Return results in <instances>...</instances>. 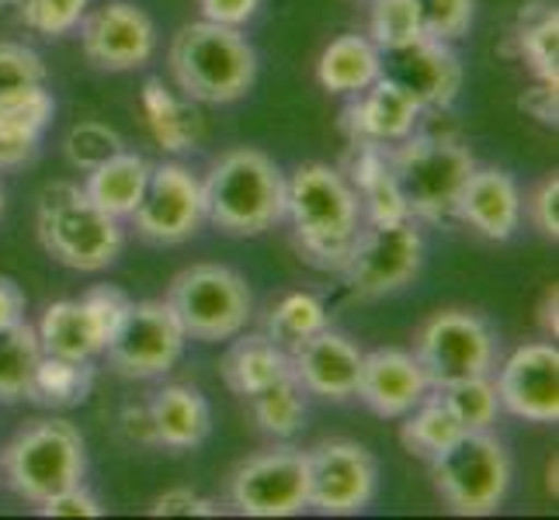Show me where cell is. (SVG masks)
I'll list each match as a JSON object with an SVG mask.
<instances>
[{"label":"cell","instance_id":"obj_1","mask_svg":"<svg viewBox=\"0 0 559 520\" xmlns=\"http://www.w3.org/2000/svg\"><path fill=\"white\" fill-rule=\"evenodd\" d=\"M285 219L306 261L323 271H341L365 226L348 173L331 164H302L285 178Z\"/></svg>","mask_w":559,"mask_h":520},{"label":"cell","instance_id":"obj_2","mask_svg":"<svg viewBox=\"0 0 559 520\" xmlns=\"http://www.w3.org/2000/svg\"><path fill=\"white\" fill-rule=\"evenodd\" d=\"M205 219L229 237H261L285 219V173L261 149H229L202 178Z\"/></svg>","mask_w":559,"mask_h":520},{"label":"cell","instance_id":"obj_3","mask_svg":"<svg viewBox=\"0 0 559 520\" xmlns=\"http://www.w3.org/2000/svg\"><path fill=\"white\" fill-rule=\"evenodd\" d=\"M167 63L178 90L195 105H234L258 81V52L247 35L205 17L175 35Z\"/></svg>","mask_w":559,"mask_h":520},{"label":"cell","instance_id":"obj_4","mask_svg":"<svg viewBox=\"0 0 559 520\" xmlns=\"http://www.w3.org/2000/svg\"><path fill=\"white\" fill-rule=\"evenodd\" d=\"M38 240L43 250L70 271H105L122 254V219L98 208L73 181L46 184L38 198Z\"/></svg>","mask_w":559,"mask_h":520},{"label":"cell","instance_id":"obj_5","mask_svg":"<svg viewBox=\"0 0 559 520\" xmlns=\"http://www.w3.org/2000/svg\"><path fill=\"white\" fill-rule=\"evenodd\" d=\"M84 469V437L70 420L60 416L28 420L0 451V479H4V486L35 507L70 486H81Z\"/></svg>","mask_w":559,"mask_h":520},{"label":"cell","instance_id":"obj_6","mask_svg":"<svg viewBox=\"0 0 559 520\" xmlns=\"http://www.w3.org/2000/svg\"><path fill=\"white\" fill-rule=\"evenodd\" d=\"M390 164L411 219L424 222H445L455 216V202L476 167L469 146L435 132H414L390 146Z\"/></svg>","mask_w":559,"mask_h":520},{"label":"cell","instance_id":"obj_7","mask_svg":"<svg viewBox=\"0 0 559 520\" xmlns=\"http://www.w3.org/2000/svg\"><path fill=\"white\" fill-rule=\"evenodd\" d=\"M435 489L452 513H497L511 489V455L493 431H466L455 445L431 458Z\"/></svg>","mask_w":559,"mask_h":520},{"label":"cell","instance_id":"obj_8","mask_svg":"<svg viewBox=\"0 0 559 520\" xmlns=\"http://www.w3.org/2000/svg\"><path fill=\"white\" fill-rule=\"evenodd\" d=\"M188 340L219 343L247 330L254 316V295L247 281L223 264H191L170 281L167 299Z\"/></svg>","mask_w":559,"mask_h":520},{"label":"cell","instance_id":"obj_9","mask_svg":"<svg viewBox=\"0 0 559 520\" xmlns=\"http://www.w3.org/2000/svg\"><path fill=\"white\" fill-rule=\"evenodd\" d=\"M414 354L431 389H449L455 382L493 375L497 334L479 313L441 310L424 319L414 340Z\"/></svg>","mask_w":559,"mask_h":520},{"label":"cell","instance_id":"obj_10","mask_svg":"<svg viewBox=\"0 0 559 520\" xmlns=\"http://www.w3.org/2000/svg\"><path fill=\"white\" fill-rule=\"evenodd\" d=\"M424 264V237L407 222H365L352 246L348 261L341 264V278L355 299H385L411 285Z\"/></svg>","mask_w":559,"mask_h":520},{"label":"cell","instance_id":"obj_11","mask_svg":"<svg viewBox=\"0 0 559 520\" xmlns=\"http://www.w3.org/2000/svg\"><path fill=\"white\" fill-rule=\"evenodd\" d=\"M229 507L243 517H296L310 507V472L306 451L278 445L250 455L229 472Z\"/></svg>","mask_w":559,"mask_h":520},{"label":"cell","instance_id":"obj_12","mask_svg":"<svg viewBox=\"0 0 559 520\" xmlns=\"http://www.w3.org/2000/svg\"><path fill=\"white\" fill-rule=\"evenodd\" d=\"M185 330L175 310L164 299L129 302V310L111 334L105 358L115 375L122 378H160L185 354Z\"/></svg>","mask_w":559,"mask_h":520},{"label":"cell","instance_id":"obj_13","mask_svg":"<svg viewBox=\"0 0 559 520\" xmlns=\"http://www.w3.org/2000/svg\"><path fill=\"white\" fill-rule=\"evenodd\" d=\"M310 472V507L326 517L361 513L379 489V461L358 440H320L306 451Z\"/></svg>","mask_w":559,"mask_h":520},{"label":"cell","instance_id":"obj_14","mask_svg":"<svg viewBox=\"0 0 559 520\" xmlns=\"http://www.w3.org/2000/svg\"><path fill=\"white\" fill-rule=\"evenodd\" d=\"M136 222L140 237L150 243H185L199 233L205 222V202H202V181L178 160H164L150 167L146 191L129 216Z\"/></svg>","mask_w":559,"mask_h":520},{"label":"cell","instance_id":"obj_15","mask_svg":"<svg viewBox=\"0 0 559 520\" xmlns=\"http://www.w3.org/2000/svg\"><path fill=\"white\" fill-rule=\"evenodd\" d=\"M76 28H81L84 56L108 73L140 70L157 52V25L129 0H105L98 8H87Z\"/></svg>","mask_w":559,"mask_h":520},{"label":"cell","instance_id":"obj_16","mask_svg":"<svg viewBox=\"0 0 559 520\" xmlns=\"http://www.w3.org/2000/svg\"><path fill=\"white\" fill-rule=\"evenodd\" d=\"M382 76L407 90L420 111H449L459 101L466 70L449 43L420 35L411 46L382 52Z\"/></svg>","mask_w":559,"mask_h":520},{"label":"cell","instance_id":"obj_17","mask_svg":"<svg viewBox=\"0 0 559 520\" xmlns=\"http://www.w3.org/2000/svg\"><path fill=\"white\" fill-rule=\"evenodd\" d=\"M500 410L528 423L559 420V351L556 343H522L493 378Z\"/></svg>","mask_w":559,"mask_h":520},{"label":"cell","instance_id":"obj_18","mask_svg":"<svg viewBox=\"0 0 559 520\" xmlns=\"http://www.w3.org/2000/svg\"><path fill=\"white\" fill-rule=\"evenodd\" d=\"M431 392V382L424 375L414 351L403 347H379L361 358L358 399L382 420L407 416L417 402Z\"/></svg>","mask_w":559,"mask_h":520},{"label":"cell","instance_id":"obj_19","mask_svg":"<svg viewBox=\"0 0 559 520\" xmlns=\"http://www.w3.org/2000/svg\"><path fill=\"white\" fill-rule=\"evenodd\" d=\"M361 358L365 354L358 351V343L331 330V326H323L320 334L302 340L296 351H288L293 378L302 385V392L334 402L355 399L361 378Z\"/></svg>","mask_w":559,"mask_h":520},{"label":"cell","instance_id":"obj_20","mask_svg":"<svg viewBox=\"0 0 559 520\" xmlns=\"http://www.w3.org/2000/svg\"><path fill=\"white\" fill-rule=\"evenodd\" d=\"M420 108L407 90L396 87L390 76H379L376 84L352 94V105L344 108V136L348 143H379L396 146L414 136L420 125Z\"/></svg>","mask_w":559,"mask_h":520},{"label":"cell","instance_id":"obj_21","mask_svg":"<svg viewBox=\"0 0 559 520\" xmlns=\"http://www.w3.org/2000/svg\"><path fill=\"white\" fill-rule=\"evenodd\" d=\"M455 219H462L479 237L493 243L511 240L525 219V198L522 188L508 170L497 167H473L466 188L455 202Z\"/></svg>","mask_w":559,"mask_h":520},{"label":"cell","instance_id":"obj_22","mask_svg":"<svg viewBox=\"0 0 559 520\" xmlns=\"http://www.w3.org/2000/svg\"><path fill=\"white\" fill-rule=\"evenodd\" d=\"M344 173H348V181L361 202L365 222H407L411 219L400 181L390 164V146L352 143V157Z\"/></svg>","mask_w":559,"mask_h":520},{"label":"cell","instance_id":"obj_23","mask_svg":"<svg viewBox=\"0 0 559 520\" xmlns=\"http://www.w3.org/2000/svg\"><path fill=\"white\" fill-rule=\"evenodd\" d=\"M146 407L153 416V431H157V445L170 451L199 448L212 431V407L195 385L170 382L146 399Z\"/></svg>","mask_w":559,"mask_h":520},{"label":"cell","instance_id":"obj_24","mask_svg":"<svg viewBox=\"0 0 559 520\" xmlns=\"http://www.w3.org/2000/svg\"><path fill=\"white\" fill-rule=\"evenodd\" d=\"M293 375L288 351L267 337V334H237L223 358V382L229 392L243 399L264 392L267 385Z\"/></svg>","mask_w":559,"mask_h":520},{"label":"cell","instance_id":"obj_25","mask_svg":"<svg viewBox=\"0 0 559 520\" xmlns=\"http://www.w3.org/2000/svg\"><path fill=\"white\" fill-rule=\"evenodd\" d=\"M43 354L52 358H70V361H94L105 354V334L87 313L81 299H63L52 302L35 326Z\"/></svg>","mask_w":559,"mask_h":520},{"label":"cell","instance_id":"obj_26","mask_svg":"<svg viewBox=\"0 0 559 520\" xmlns=\"http://www.w3.org/2000/svg\"><path fill=\"white\" fill-rule=\"evenodd\" d=\"M382 76V49L372 43L369 35H337L334 43H326L317 63V81L326 94H352L365 90Z\"/></svg>","mask_w":559,"mask_h":520},{"label":"cell","instance_id":"obj_27","mask_svg":"<svg viewBox=\"0 0 559 520\" xmlns=\"http://www.w3.org/2000/svg\"><path fill=\"white\" fill-rule=\"evenodd\" d=\"M150 160L140 157V153H115L105 164H98L94 170H87V181L81 184L87 191V198L105 208L115 219H129L136 211L146 181H150Z\"/></svg>","mask_w":559,"mask_h":520},{"label":"cell","instance_id":"obj_28","mask_svg":"<svg viewBox=\"0 0 559 520\" xmlns=\"http://www.w3.org/2000/svg\"><path fill=\"white\" fill-rule=\"evenodd\" d=\"M143 119L164 153H188L202 140V119L195 101L178 98L164 81H146L140 94Z\"/></svg>","mask_w":559,"mask_h":520},{"label":"cell","instance_id":"obj_29","mask_svg":"<svg viewBox=\"0 0 559 520\" xmlns=\"http://www.w3.org/2000/svg\"><path fill=\"white\" fill-rule=\"evenodd\" d=\"M91 389H94V361H70V358L43 354L25 399L49 410H73L91 396Z\"/></svg>","mask_w":559,"mask_h":520},{"label":"cell","instance_id":"obj_30","mask_svg":"<svg viewBox=\"0 0 559 520\" xmlns=\"http://www.w3.org/2000/svg\"><path fill=\"white\" fill-rule=\"evenodd\" d=\"M518 56L528 63V70L556 90L559 84V11L556 4H528L518 17Z\"/></svg>","mask_w":559,"mask_h":520},{"label":"cell","instance_id":"obj_31","mask_svg":"<svg viewBox=\"0 0 559 520\" xmlns=\"http://www.w3.org/2000/svg\"><path fill=\"white\" fill-rule=\"evenodd\" d=\"M400 420H403L400 423L403 448H407L411 455H417V458H428V461L466 434V427L455 420V413L449 410V402L441 399L438 389H431L407 416H400Z\"/></svg>","mask_w":559,"mask_h":520},{"label":"cell","instance_id":"obj_32","mask_svg":"<svg viewBox=\"0 0 559 520\" xmlns=\"http://www.w3.org/2000/svg\"><path fill=\"white\" fill-rule=\"evenodd\" d=\"M247 402L250 413H254V423L275 440H293L306 427V392L293 375L267 385L264 392L250 396Z\"/></svg>","mask_w":559,"mask_h":520},{"label":"cell","instance_id":"obj_33","mask_svg":"<svg viewBox=\"0 0 559 520\" xmlns=\"http://www.w3.org/2000/svg\"><path fill=\"white\" fill-rule=\"evenodd\" d=\"M326 326V302L317 292H288L272 305L264 323V334L272 337L282 351H296L302 340H310Z\"/></svg>","mask_w":559,"mask_h":520},{"label":"cell","instance_id":"obj_34","mask_svg":"<svg viewBox=\"0 0 559 520\" xmlns=\"http://www.w3.org/2000/svg\"><path fill=\"white\" fill-rule=\"evenodd\" d=\"M38 358H43V343H38L35 326L22 319L0 330V399L11 402L28 396Z\"/></svg>","mask_w":559,"mask_h":520},{"label":"cell","instance_id":"obj_35","mask_svg":"<svg viewBox=\"0 0 559 520\" xmlns=\"http://www.w3.org/2000/svg\"><path fill=\"white\" fill-rule=\"evenodd\" d=\"M52 111H56V101H52L46 84L4 94V98H0V136L11 140V143L35 146L38 136L46 132Z\"/></svg>","mask_w":559,"mask_h":520},{"label":"cell","instance_id":"obj_36","mask_svg":"<svg viewBox=\"0 0 559 520\" xmlns=\"http://www.w3.org/2000/svg\"><path fill=\"white\" fill-rule=\"evenodd\" d=\"M438 392L449 402V410L455 413V420L466 431H490L500 416V396H497L493 375L455 382L449 389H438Z\"/></svg>","mask_w":559,"mask_h":520},{"label":"cell","instance_id":"obj_37","mask_svg":"<svg viewBox=\"0 0 559 520\" xmlns=\"http://www.w3.org/2000/svg\"><path fill=\"white\" fill-rule=\"evenodd\" d=\"M369 38L382 49L393 52L420 38V22L414 0H372L369 11Z\"/></svg>","mask_w":559,"mask_h":520},{"label":"cell","instance_id":"obj_38","mask_svg":"<svg viewBox=\"0 0 559 520\" xmlns=\"http://www.w3.org/2000/svg\"><path fill=\"white\" fill-rule=\"evenodd\" d=\"M122 149H126V140L105 122H76L63 140L67 160L84 173L94 170L98 164H105L108 157H115V153H122Z\"/></svg>","mask_w":559,"mask_h":520},{"label":"cell","instance_id":"obj_39","mask_svg":"<svg viewBox=\"0 0 559 520\" xmlns=\"http://www.w3.org/2000/svg\"><path fill=\"white\" fill-rule=\"evenodd\" d=\"M91 8V0H17V14H22L25 28L60 38L76 32V25L84 22V14Z\"/></svg>","mask_w":559,"mask_h":520},{"label":"cell","instance_id":"obj_40","mask_svg":"<svg viewBox=\"0 0 559 520\" xmlns=\"http://www.w3.org/2000/svg\"><path fill=\"white\" fill-rule=\"evenodd\" d=\"M424 38L455 43L473 25V0H414Z\"/></svg>","mask_w":559,"mask_h":520},{"label":"cell","instance_id":"obj_41","mask_svg":"<svg viewBox=\"0 0 559 520\" xmlns=\"http://www.w3.org/2000/svg\"><path fill=\"white\" fill-rule=\"evenodd\" d=\"M46 81H49V70L35 49L17 46V43H0V98L22 87L46 84Z\"/></svg>","mask_w":559,"mask_h":520},{"label":"cell","instance_id":"obj_42","mask_svg":"<svg viewBox=\"0 0 559 520\" xmlns=\"http://www.w3.org/2000/svg\"><path fill=\"white\" fill-rule=\"evenodd\" d=\"M81 302L87 305V313L94 316V323L102 326V334L105 340H111V334L119 330V323L129 310V295L122 292V288H115V285H94L91 292L81 295ZM108 347V343H105Z\"/></svg>","mask_w":559,"mask_h":520},{"label":"cell","instance_id":"obj_43","mask_svg":"<svg viewBox=\"0 0 559 520\" xmlns=\"http://www.w3.org/2000/svg\"><path fill=\"white\" fill-rule=\"evenodd\" d=\"M525 211H528V222L546 240H559V173H549L546 181H538L532 198L525 202Z\"/></svg>","mask_w":559,"mask_h":520},{"label":"cell","instance_id":"obj_44","mask_svg":"<svg viewBox=\"0 0 559 520\" xmlns=\"http://www.w3.org/2000/svg\"><path fill=\"white\" fill-rule=\"evenodd\" d=\"M153 517H216V504L205 496H199L195 489H188V486H178V489H167L160 493L157 499H153V507H150Z\"/></svg>","mask_w":559,"mask_h":520},{"label":"cell","instance_id":"obj_45","mask_svg":"<svg viewBox=\"0 0 559 520\" xmlns=\"http://www.w3.org/2000/svg\"><path fill=\"white\" fill-rule=\"evenodd\" d=\"M38 513H46V517H102L105 510L98 504V496H91L84 486H70L63 493L43 499V504H38Z\"/></svg>","mask_w":559,"mask_h":520},{"label":"cell","instance_id":"obj_46","mask_svg":"<svg viewBox=\"0 0 559 520\" xmlns=\"http://www.w3.org/2000/svg\"><path fill=\"white\" fill-rule=\"evenodd\" d=\"M261 4L264 0H199L205 22H216L226 28H243L247 22H254Z\"/></svg>","mask_w":559,"mask_h":520},{"label":"cell","instance_id":"obj_47","mask_svg":"<svg viewBox=\"0 0 559 520\" xmlns=\"http://www.w3.org/2000/svg\"><path fill=\"white\" fill-rule=\"evenodd\" d=\"M122 434L136 445H157V431H153V416L146 402H126V410L119 416Z\"/></svg>","mask_w":559,"mask_h":520},{"label":"cell","instance_id":"obj_48","mask_svg":"<svg viewBox=\"0 0 559 520\" xmlns=\"http://www.w3.org/2000/svg\"><path fill=\"white\" fill-rule=\"evenodd\" d=\"M25 319V292L17 288L14 278L0 275V330Z\"/></svg>","mask_w":559,"mask_h":520},{"label":"cell","instance_id":"obj_49","mask_svg":"<svg viewBox=\"0 0 559 520\" xmlns=\"http://www.w3.org/2000/svg\"><path fill=\"white\" fill-rule=\"evenodd\" d=\"M32 153H35V146H28V143H11V140L0 136V170L22 167L25 160H32Z\"/></svg>","mask_w":559,"mask_h":520},{"label":"cell","instance_id":"obj_50","mask_svg":"<svg viewBox=\"0 0 559 520\" xmlns=\"http://www.w3.org/2000/svg\"><path fill=\"white\" fill-rule=\"evenodd\" d=\"M543 326H546V334L556 337V288L546 295V305H543Z\"/></svg>","mask_w":559,"mask_h":520},{"label":"cell","instance_id":"obj_51","mask_svg":"<svg viewBox=\"0 0 559 520\" xmlns=\"http://www.w3.org/2000/svg\"><path fill=\"white\" fill-rule=\"evenodd\" d=\"M0 211H4V191H0Z\"/></svg>","mask_w":559,"mask_h":520},{"label":"cell","instance_id":"obj_52","mask_svg":"<svg viewBox=\"0 0 559 520\" xmlns=\"http://www.w3.org/2000/svg\"><path fill=\"white\" fill-rule=\"evenodd\" d=\"M0 4H4V0H0Z\"/></svg>","mask_w":559,"mask_h":520}]
</instances>
